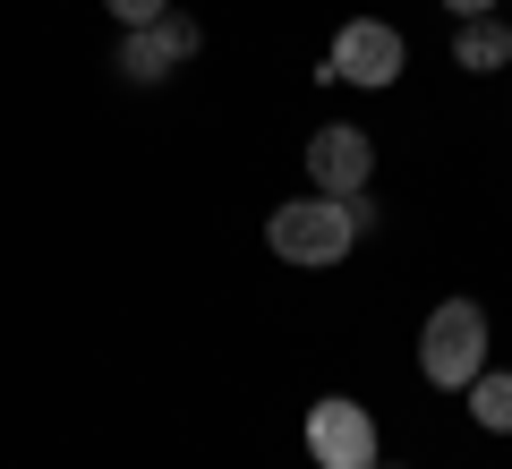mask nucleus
Here are the masks:
<instances>
[{
    "instance_id": "f257e3e1",
    "label": "nucleus",
    "mask_w": 512,
    "mask_h": 469,
    "mask_svg": "<svg viewBox=\"0 0 512 469\" xmlns=\"http://www.w3.org/2000/svg\"><path fill=\"white\" fill-rule=\"evenodd\" d=\"M350 239H359V222H350V197H325V188H308V197L274 205V222H265V248H274L282 265H308V273L342 265Z\"/></svg>"
},
{
    "instance_id": "f03ea898",
    "label": "nucleus",
    "mask_w": 512,
    "mask_h": 469,
    "mask_svg": "<svg viewBox=\"0 0 512 469\" xmlns=\"http://www.w3.org/2000/svg\"><path fill=\"white\" fill-rule=\"evenodd\" d=\"M419 376L436 384V393H470V384L487 376V307H478V299H444L436 316H427Z\"/></svg>"
},
{
    "instance_id": "7ed1b4c3",
    "label": "nucleus",
    "mask_w": 512,
    "mask_h": 469,
    "mask_svg": "<svg viewBox=\"0 0 512 469\" xmlns=\"http://www.w3.org/2000/svg\"><path fill=\"white\" fill-rule=\"evenodd\" d=\"M308 461L316 469H376V418L350 393H325L308 410Z\"/></svg>"
},
{
    "instance_id": "20e7f679",
    "label": "nucleus",
    "mask_w": 512,
    "mask_h": 469,
    "mask_svg": "<svg viewBox=\"0 0 512 469\" xmlns=\"http://www.w3.org/2000/svg\"><path fill=\"white\" fill-rule=\"evenodd\" d=\"M197 43H205L197 18H171V9H163L154 26H128V35H120V60H111V69H120L128 86H163L171 69H188V60H197Z\"/></svg>"
},
{
    "instance_id": "39448f33",
    "label": "nucleus",
    "mask_w": 512,
    "mask_h": 469,
    "mask_svg": "<svg viewBox=\"0 0 512 469\" xmlns=\"http://www.w3.org/2000/svg\"><path fill=\"white\" fill-rule=\"evenodd\" d=\"M402 60H410V43L393 35L384 18H350L342 35H333L325 77H342V86H393V77H402Z\"/></svg>"
},
{
    "instance_id": "423d86ee",
    "label": "nucleus",
    "mask_w": 512,
    "mask_h": 469,
    "mask_svg": "<svg viewBox=\"0 0 512 469\" xmlns=\"http://www.w3.org/2000/svg\"><path fill=\"white\" fill-rule=\"evenodd\" d=\"M308 180L325 188V197H359V188L376 180V137H367V128H316L308 137Z\"/></svg>"
},
{
    "instance_id": "0eeeda50",
    "label": "nucleus",
    "mask_w": 512,
    "mask_h": 469,
    "mask_svg": "<svg viewBox=\"0 0 512 469\" xmlns=\"http://www.w3.org/2000/svg\"><path fill=\"white\" fill-rule=\"evenodd\" d=\"M504 60H512V26L495 18V9H487V18H461V26H453V69L487 77V69H504Z\"/></svg>"
},
{
    "instance_id": "6e6552de",
    "label": "nucleus",
    "mask_w": 512,
    "mask_h": 469,
    "mask_svg": "<svg viewBox=\"0 0 512 469\" xmlns=\"http://www.w3.org/2000/svg\"><path fill=\"white\" fill-rule=\"evenodd\" d=\"M470 418L487 435H512V376H504V367H487V376L470 384Z\"/></svg>"
},
{
    "instance_id": "1a4fd4ad",
    "label": "nucleus",
    "mask_w": 512,
    "mask_h": 469,
    "mask_svg": "<svg viewBox=\"0 0 512 469\" xmlns=\"http://www.w3.org/2000/svg\"><path fill=\"white\" fill-rule=\"evenodd\" d=\"M103 9H111V18H120V26H154V18H163V9H171V0H103Z\"/></svg>"
},
{
    "instance_id": "9d476101",
    "label": "nucleus",
    "mask_w": 512,
    "mask_h": 469,
    "mask_svg": "<svg viewBox=\"0 0 512 469\" xmlns=\"http://www.w3.org/2000/svg\"><path fill=\"white\" fill-rule=\"evenodd\" d=\"M444 9H453V18H487L495 0H444Z\"/></svg>"
},
{
    "instance_id": "9b49d317",
    "label": "nucleus",
    "mask_w": 512,
    "mask_h": 469,
    "mask_svg": "<svg viewBox=\"0 0 512 469\" xmlns=\"http://www.w3.org/2000/svg\"><path fill=\"white\" fill-rule=\"evenodd\" d=\"M376 469H384V461H376Z\"/></svg>"
}]
</instances>
